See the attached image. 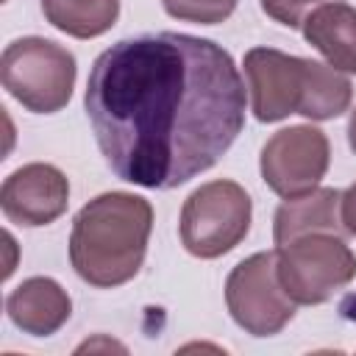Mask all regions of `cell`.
<instances>
[{"label": "cell", "instance_id": "obj_1", "mask_svg": "<svg viewBox=\"0 0 356 356\" xmlns=\"http://www.w3.org/2000/svg\"><path fill=\"white\" fill-rule=\"evenodd\" d=\"M83 106L111 172L145 189H175L211 170L245 128V83L231 53L175 31L103 50Z\"/></svg>", "mask_w": 356, "mask_h": 356}, {"label": "cell", "instance_id": "obj_2", "mask_svg": "<svg viewBox=\"0 0 356 356\" xmlns=\"http://www.w3.org/2000/svg\"><path fill=\"white\" fill-rule=\"evenodd\" d=\"M153 206L131 192H103L72 220L70 261L81 281L111 289L131 281L147 253Z\"/></svg>", "mask_w": 356, "mask_h": 356}, {"label": "cell", "instance_id": "obj_3", "mask_svg": "<svg viewBox=\"0 0 356 356\" xmlns=\"http://www.w3.org/2000/svg\"><path fill=\"white\" fill-rule=\"evenodd\" d=\"M75 56L53 39H14L0 58V81L6 92L33 114L61 111L75 86Z\"/></svg>", "mask_w": 356, "mask_h": 356}, {"label": "cell", "instance_id": "obj_4", "mask_svg": "<svg viewBox=\"0 0 356 356\" xmlns=\"http://www.w3.org/2000/svg\"><path fill=\"white\" fill-rule=\"evenodd\" d=\"M250 195L228 178L197 186L181 209V245L197 259H220L231 253L250 231Z\"/></svg>", "mask_w": 356, "mask_h": 356}, {"label": "cell", "instance_id": "obj_5", "mask_svg": "<svg viewBox=\"0 0 356 356\" xmlns=\"http://www.w3.org/2000/svg\"><path fill=\"white\" fill-rule=\"evenodd\" d=\"M284 292L303 306L331 300L356 278V256L339 234H306L275 250Z\"/></svg>", "mask_w": 356, "mask_h": 356}, {"label": "cell", "instance_id": "obj_6", "mask_svg": "<svg viewBox=\"0 0 356 356\" xmlns=\"http://www.w3.org/2000/svg\"><path fill=\"white\" fill-rule=\"evenodd\" d=\"M225 303L234 323L250 337H273L295 317V300L278 278L275 250L242 259L225 281Z\"/></svg>", "mask_w": 356, "mask_h": 356}, {"label": "cell", "instance_id": "obj_7", "mask_svg": "<svg viewBox=\"0 0 356 356\" xmlns=\"http://www.w3.org/2000/svg\"><path fill=\"white\" fill-rule=\"evenodd\" d=\"M314 58L281 53L275 47H253L245 53V78L250 108L259 122H278L289 114H303L314 81Z\"/></svg>", "mask_w": 356, "mask_h": 356}, {"label": "cell", "instance_id": "obj_8", "mask_svg": "<svg viewBox=\"0 0 356 356\" xmlns=\"http://www.w3.org/2000/svg\"><path fill=\"white\" fill-rule=\"evenodd\" d=\"M331 147L328 136L314 125H289L275 131L259 159V170L264 184L281 195L295 197L314 186H320L323 175L328 172Z\"/></svg>", "mask_w": 356, "mask_h": 356}, {"label": "cell", "instance_id": "obj_9", "mask_svg": "<svg viewBox=\"0 0 356 356\" xmlns=\"http://www.w3.org/2000/svg\"><path fill=\"white\" fill-rule=\"evenodd\" d=\"M70 181L53 164H25L14 170L0 189V209L14 225L39 228L50 225L67 211Z\"/></svg>", "mask_w": 356, "mask_h": 356}, {"label": "cell", "instance_id": "obj_10", "mask_svg": "<svg viewBox=\"0 0 356 356\" xmlns=\"http://www.w3.org/2000/svg\"><path fill=\"white\" fill-rule=\"evenodd\" d=\"M8 320L31 337H50L56 334L72 314V300L67 289L44 275L25 278L8 298H6Z\"/></svg>", "mask_w": 356, "mask_h": 356}, {"label": "cell", "instance_id": "obj_11", "mask_svg": "<svg viewBox=\"0 0 356 356\" xmlns=\"http://www.w3.org/2000/svg\"><path fill=\"white\" fill-rule=\"evenodd\" d=\"M306 234H348L342 225V192L331 186H314L303 195L286 197L273 217L275 245H286Z\"/></svg>", "mask_w": 356, "mask_h": 356}, {"label": "cell", "instance_id": "obj_12", "mask_svg": "<svg viewBox=\"0 0 356 356\" xmlns=\"http://www.w3.org/2000/svg\"><path fill=\"white\" fill-rule=\"evenodd\" d=\"M303 39L339 70L356 75V8L342 0L317 6L300 25Z\"/></svg>", "mask_w": 356, "mask_h": 356}, {"label": "cell", "instance_id": "obj_13", "mask_svg": "<svg viewBox=\"0 0 356 356\" xmlns=\"http://www.w3.org/2000/svg\"><path fill=\"white\" fill-rule=\"evenodd\" d=\"M44 19L67 36H103L120 17V0H42Z\"/></svg>", "mask_w": 356, "mask_h": 356}, {"label": "cell", "instance_id": "obj_14", "mask_svg": "<svg viewBox=\"0 0 356 356\" xmlns=\"http://www.w3.org/2000/svg\"><path fill=\"white\" fill-rule=\"evenodd\" d=\"M161 6L172 19L195 22V25H217L234 14L236 0H161Z\"/></svg>", "mask_w": 356, "mask_h": 356}, {"label": "cell", "instance_id": "obj_15", "mask_svg": "<svg viewBox=\"0 0 356 356\" xmlns=\"http://www.w3.org/2000/svg\"><path fill=\"white\" fill-rule=\"evenodd\" d=\"M328 0H261V11L286 28H300L303 19Z\"/></svg>", "mask_w": 356, "mask_h": 356}, {"label": "cell", "instance_id": "obj_16", "mask_svg": "<svg viewBox=\"0 0 356 356\" xmlns=\"http://www.w3.org/2000/svg\"><path fill=\"white\" fill-rule=\"evenodd\" d=\"M342 225L348 234L356 236V184L342 192Z\"/></svg>", "mask_w": 356, "mask_h": 356}, {"label": "cell", "instance_id": "obj_17", "mask_svg": "<svg viewBox=\"0 0 356 356\" xmlns=\"http://www.w3.org/2000/svg\"><path fill=\"white\" fill-rule=\"evenodd\" d=\"M348 145L356 153V108L350 111V120H348Z\"/></svg>", "mask_w": 356, "mask_h": 356}]
</instances>
